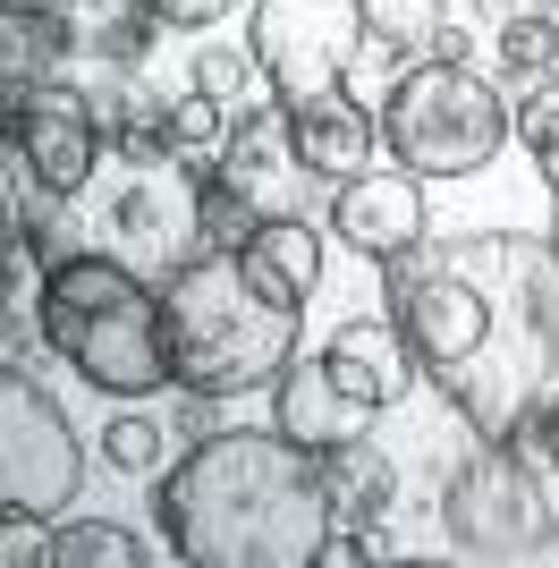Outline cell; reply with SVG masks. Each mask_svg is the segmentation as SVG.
I'll list each match as a JSON object with an SVG mask.
<instances>
[{"mask_svg":"<svg viewBox=\"0 0 559 568\" xmlns=\"http://www.w3.org/2000/svg\"><path fill=\"white\" fill-rule=\"evenodd\" d=\"M43 544H51V568H144L153 560V544L128 535L119 518H69L60 535H43Z\"/></svg>","mask_w":559,"mask_h":568,"instance_id":"21","label":"cell"},{"mask_svg":"<svg viewBox=\"0 0 559 568\" xmlns=\"http://www.w3.org/2000/svg\"><path fill=\"white\" fill-rule=\"evenodd\" d=\"M280 111H288V102H280ZM288 128H297V153L323 170L331 187H339V179H356V170H373V144H382V111H365L356 94L297 102V111H288Z\"/></svg>","mask_w":559,"mask_h":568,"instance_id":"16","label":"cell"},{"mask_svg":"<svg viewBox=\"0 0 559 568\" xmlns=\"http://www.w3.org/2000/svg\"><path fill=\"white\" fill-rule=\"evenodd\" d=\"M475 18H491V26H500V18H517V0H475Z\"/></svg>","mask_w":559,"mask_h":568,"instance_id":"30","label":"cell"},{"mask_svg":"<svg viewBox=\"0 0 559 568\" xmlns=\"http://www.w3.org/2000/svg\"><path fill=\"white\" fill-rule=\"evenodd\" d=\"M77 484H85V450H77L60 399L26 365H9L0 374V518L43 526L77 500Z\"/></svg>","mask_w":559,"mask_h":568,"instance_id":"9","label":"cell"},{"mask_svg":"<svg viewBox=\"0 0 559 568\" xmlns=\"http://www.w3.org/2000/svg\"><path fill=\"white\" fill-rule=\"evenodd\" d=\"M93 246H111L144 281H179L204 255V170L179 162L153 119L111 128V153L93 170Z\"/></svg>","mask_w":559,"mask_h":568,"instance_id":"5","label":"cell"},{"mask_svg":"<svg viewBox=\"0 0 559 568\" xmlns=\"http://www.w3.org/2000/svg\"><path fill=\"white\" fill-rule=\"evenodd\" d=\"M255 230H263V213L221 179V170H204V246H246Z\"/></svg>","mask_w":559,"mask_h":568,"instance_id":"25","label":"cell"},{"mask_svg":"<svg viewBox=\"0 0 559 568\" xmlns=\"http://www.w3.org/2000/svg\"><path fill=\"white\" fill-rule=\"evenodd\" d=\"M509 102L500 85L475 69H441V60H416L398 77V94L382 102V153L416 179H475L484 162H500L509 144Z\"/></svg>","mask_w":559,"mask_h":568,"instance_id":"6","label":"cell"},{"mask_svg":"<svg viewBox=\"0 0 559 568\" xmlns=\"http://www.w3.org/2000/svg\"><path fill=\"white\" fill-rule=\"evenodd\" d=\"M509 442H517L526 458H535V467H559V390H542V399H535V416H526V425H517Z\"/></svg>","mask_w":559,"mask_h":568,"instance_id":"27","label":"cell"},{"mask_svg":"<svg viewBox=\"0 0 559 568\" xmlns=\"http://www.w3.org/2000/svg\"><path fill=\"white\" fill-rule=\"evenodd\" d=\"M509 128H517V144H526V153L542 162V179H551V195H559V77H551V85H535V94L517 102Z\"/></svg>","mask_w":559,"mask_h":568,"instance_id":"23","label":"cell"},{"mask_svg":"<svg viewBox=\"0 0 559 568\" xmlns=\"http://www.w3.org/2000/svg\"><path fill=\"white\" fill-rule=\"evenodd\" d=\"M237 255H246V272H255L272 297H288V306H305V297L323 288V230H314V221H263Z\"/></svg>","mask_w":559,"mask_h":568,"instance_id":"17","label":"cell"},{"mask_svg":"<svg viewBox=\"0 0 559 568\" xmlns=\"http://www.w3.org/2000/svg\"><path fill=\"white\" fill-rule=\"evenodd\" d=\"M365 9L356 0H255L246 18V51L263 60V85L272 102H331L348 94V69L365 51Z\"/></svg>","mask_w":559,"mask_h":568,"instance_id":"8","label":"cell"},{"mask_svg":"<svg viewBox=\"0 0 559 568\" xmlns=\"http://www.w3.org/2000/svg\"><path fill=\"white\" fill-rule=\"evenodd\" d=\"M237 0H153V18L170 26V34H204V26H221Z\"/></svg>","mask_w":559,"mask_h":568,"instance_id":"28","label":"cell"},{"mask_svg":"<svg viewBox=\"0 0 559 568\" xmlns=\"http://www.w3.org/2000/svg\"><path fill=\"white\" fill-rule=\"evenodd\" d=\"M230 119H237L230 102H212L204 85H186V94L162 102V119H153V128H162V144L179 153V162L212 170V162H221V144H230Z\"/></svg>","mask_w":559,"mask_h":568,"instance_id":"18","label":"cell"},{"mask_svg":"<svg viewBox=\"0 0 559 568\" xmlns=\"http://www.w3.org/2000/svg\"><path fill=\"white\" fill-rule=\"evenodd\" d=\"M551 493L517 442H475L441 484V535L458 560H542L551 551Z\"/></svg>","mask_w":559,"mask_h":568,"instance_id":"7","label":"cell"},{"mask_svg":"<svg viewBox=\"0 0 559 568\" xmlns=\"http://www.w3.org/2000/svg\"><path fill=\"white\" fill-rule=\"evenodd\" d=\"M331 230L348 237L356 255L373 263H390L407 255V246H424V187H416V170H356V179H339L331 187Z\"/></svg>","mask_w":559,"mask_h":568,"instance_id":"12","label":"cell"},{"mask_svg":"<svg viewBox=\"0 0 559 568\" xmlns=\"http://www.w3.org/2000/svg\"><path fill=\"white\" fill-rule=\"evenodd\" d=\"M9 144H26V162L43 170L60 195H85L93 170H102V111H93V94H77V85H34L26 102H9Z\"/></svg>","mask_w":559,"mask_h":568,"instance_id":"11","label":"cell"},{"mask_svg":"<svg viewBox=\"0 0 559 568\" xmlns=\"http://www.w3.org/2000/svg\"><path fill=\"white\" fill-rule=\"evenodd\" d=\"M255 77H263L255 51H195V85H204L212 102H230V111L255 102Z\"/></svg>","mask_w":559,"mask_h":568,"instance_id":"26","label":"cell"},{"mask_svg":"<svg viewBox=\"0 0 559 568\" xmlns=\"http://www.w3.org/2000/svg\"><path fill=\"white\" fill-rule=\"evenodd\" d=\"M69 51L77 34L60 0H0V102H26L34 85H51Z\"/></svg>","mask_w":559,"mask_h":568,"instance_id":"15","label":"cell"},{"mask_svg":"<svg viewBox=\"0 0 559 568\" xmlns=\"http://www.w3.org/2000/svg\"><path fill=\"white\" fill-rule=\"evenodd\" d=\"M551 9H559V0H551Z\"/></svg>","mask_w":559,"mask_h":568,"instance_id":"32","label":"cell"},{"mask_svg":"<svg viewBox=\"0 0 559 568\" xmlns=\"http://www.w3.org/2000/svg\"><path fill=\"white\" fill-rule=\"evenodd\" d=\"M323 356H331V374H339V390H348V399H365L373 416H382V407H398V399H407V382H416V356H407V332L390 323V306L339 323Z\"/></svg>","mask_w":559,"mask_h":568,"instance_id":"14","label":"cell"},{"mask_svg":"<svg viewBox=\"0 0 559 568\" xmlns=\"http://www.w3.org/2000/svg\"><path fill=\"white\" fill-rule=\"evenodd\" d=\"M356 9H365L373 34H390V43H407V51H424L449 26V0H356Z\"/></svg>","mask_w":559,"mask_h":568,"instance_id":"22","label":"cell"},{"mask_svg":"<svg viewBox=\"0 0 559 568\" xmlns=\"http://www.w3.org/2000/svg\"><path fill=\"white\" fill-rule=\"evenodd\" d=\"M43 339L60 365L102 390V399H153L170 390V323L162 281H144L111 246H69L43 281Z\"/></svg>","mask_w":559,"mask_h":568,"instance_id":"3","label":"cell"},{"mask_svg":"<svg viewBox=\"0 0 559 568\" xmlns=\"http://www.w3.org/2000/svg\"><path fill=\"white\" fill-rule=\"evenodd\" d=\"M212 170H221L263 221H314V204H331V195H314V187H331V179L297 153V128H288L280 102H246V111L230 119V144H221Z\"/></svg>","mask_w":559,"mask_h":568,"instance_id":"10","label":"cell"},{"mask_svg":"<svg viewBox=\"0 0 559 568\" xmlns=\"http://www.w3.org/2000/svg\"><path fill=\"white\" fill-rule=\"evenodd\" d=\"M382 306L475 442H509L559 374V237L466 230L382 263Z\"/></svg>","mask_w":559,"mask_h":568,"instance_id":"1","label":"cell"},{"mask_svg":"<svg viewBox=\"0 0 559 568\" xmlns=\"http://www.w3.org/2000/svg\"><path fill=\"white\" fill-rule=\"evenodd\" d=\"M102 467L111 475H153L162 467V425H153V416H111V425H102Z\"/></svg>","mask_w":559,"mask_h":568,"instance_id":"24","label":"cell"},{"mask_svg":"<svg viewBox=\"0 0 559 568\" xmlns=\"http://www.w3.org/2000/svg\"><path fill=\"white\" fill-rule=\"evenodd\" d=\"M153 526L195 568H314L339 526L323 450L288 433L212 425L153 493Z\"/></svg>","mask_w":559,"mask_h":568,"instance_id":"2","label":"cell"},{"mask_svg":"<svg viewBox=\"0 0 559 568\" xmlns=\"http://www.w3.org/2000/svg\"><path fill=\"white\" fill-rule=\"evenodd\" d=\"M297 314L305 306L272 297V288L246 272L237 246H204V255L162 288L170 374H179V390L230 399V390H263V382H280V365L297 356Z\"/></svg>","mask_w":559,"mask_h":568,"instance_id":"4","label":"cell"},{"mask_svg":"<svg viewBox=\"0 0 559 568\" xmlns=\"http://www.w3.org/2000/svg\"><path fill=\"white\" fill-rule=\"evenodd\" d=\"M331 500H339V518L348 526H373L382 509L398 500V467L382 450H365V442H348V450H331Z\"/></svg>","mask_w":559,"mask_h":568,"instance_id":"19","label":"cell"},{"mask_svg":"<svg viewBox=\"0 0 559 568\" xmlns=\"http://www.w3.org/2000/svg\"><path fill=\"white\" fill-rule=\"evenodd\" d=\"M551 551H559V526H551Z\"/></svg>","mask_w":559,"mask_h":568,"instance_id":"31","label":"cell"},{"mask_svg":"<svg viewBox=\"0 0 559 568\" xmlns=\"http://www.w3.org/2000/svg\"><path fill=\"white\" fill-rule=\"evenodd\" d=\"M491 43H500V77L526 85V94L559 77V18H551V9H517V18H500V26H491Z\"/></svg>","mask_w":559,"mask_h":568,"instance_id":"20","label":"cell"},{"mask_svg":"<svg viewBox=\"0 0 559 568\" xmlns=\"http://www.w3.org/2000/svg\"><path fill=\"white\" fill-rule=\"evenodd\" d=\"M424 60H441V69H466V26L449 18L441 34H433V43H424Z\"/></svg>","mask_w":559,"mask_h":568,"instance_id":"29","label":"cell"},{"mask_svg":"<svg viewBox=\"0 0 559 568\" xmlns=\"http://www.w3.org/2000/svg\"><path fill=\"white\" fill-rule=\"evenodd\" d=\"M272 425L288 433V442H305V450H348V442H365L373 433V407L348 399L339 390V374H331V356H288L272 382Z\"/></svg>","mask_w":559,"mask_h":568,"instance_id":"13","label":"cell"}]
</instances>
